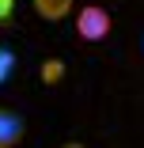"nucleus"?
<instances>
[{"label":"nucleus","instance_id":"nucleus-1","mask_svg":"<svg viewBox=\"0 0 144 148\" xmlns=\"http://www.w3.org/2000/svg\"><path fill=\"white\" fill-rule=\"evenodd\" d=\"M110 27H114V19H110V12L102 4H87V8H80V15H76L80 42H102L110 34Z\"/></svg>","mask_w":144,"mask_h":148},{"label":"nucleus","instance_id":"nucleus-2","mask_svg":"<svg viewBox=\"0 0 144 148\" xmlns=\"http://www.w3.org/2000/svg\"><path fill=\"white\" fill-rule=\"evenodd\" d=\"M23 133H27L23 118L15 110H4V106H0V148H15L23 140Z\"/></svg>","mask_w":144,"mask_h":148},{"label":"nucleus","instance_id":"nucleus-3","mask_svg":"<svg viewBox=\"0 0 144 148\" xmlns=\"http://www.w3.org/2000/svg\"><path fill=\"white\" fill-rule=\"evenodd\" d=\"M34 8H38L46 19H61V15L72 8V0H34Z\"/></svg>","mask_w":144,"mask_h":148},{"label":"nucleus","instance_id":"nucleus-4","mask_svg":"<svg viewBox=\"0 0 144 148\" xmlns=\"http://www.w3.org/2000/svg\"><path fill=\"white\" fill-rule=\"evenodd\" d=\"M12 76H15V53L8 46H0V84L12 80Z\"/></svg>","mask_w":144,"mask_h":148},{"label":"nucleus","instance_id":"nucleus-5","mask_svg":"<svg viewBox=\"0 0 144 148\" xmlns=\"http://www.w3.org/2000/svg\"><path fill=\"white\" fill-rule=\"evenodd\" d=\"M15 15V0H0V23H8Z\"/></svg>","mask_w":144,"mask_h":148}]
</instances>
